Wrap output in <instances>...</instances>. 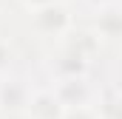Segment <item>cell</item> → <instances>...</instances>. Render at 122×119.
Instances as JSON below:
<instances>
[{
  "mask_svg": "<svg viewBox=\"0 0 122 119\" xmlns=\"http://www.w3.org/2000/svg\"><path fill=\"white\" fill-rule=\"evenodd\" d=\"M80 23L82 20H80V3L77 0H60V3L26 11L29 37L37 45H43V51L57 45V43H62Z\"/></svg>",
  "mask_w": 122,
  "mask_h": 119,
  "instance_id": "obj_1",
  "label": "cell"
},
{
  "mask_svg": "<svg viewBox=\"0 0 122 119\" xmlns=\"http://www.w3.org/2000/svg\"><path fill=\"white\" fill-rule=\"evenodd\" d=\"M34 88V77L29 71H14L0 79V116L3 119H23L29 108V96Z\"/></svg>",
  "mask_w": 122,
  "mask_h": 119,
  "instance_id": "obj_2",
  "label": "cell"
},
{
  "mask_svg": "<svg viewBox=\"0 0 122 119\" xmlns=\"http://www.w3.org/2000/svg\"><path fill=\"white\" fill-rule=\"evenodd\" d=\"M54 94L60 96V102L65 108H80V105H97L105 79H99L97 74L91 77H68V79H48Z\"/></svg>",
  "mask_w": 122,
  "mask_h": 119,
  "instance_id": "obj_3",
  "label": "cell"
},
{
  "mask_svg": "<svg viewBox=\"0 0 122 119\" xmlns=\"http://www.w3.org/2000/svg\"><path fill=\"white\" fill-rule=\"evenodd\" d=\"M82 23L97 34V40L105 45V51L122 45V0H114L97 11H88Z\"/></svg>",
  "mask_w": 122,
  "mask_h": 119,
  "instance_id": "obj_4",
  "label": "cell"
},
{
  "mask_svg": "<svg viewBox=\"0 0 122 119\" xmlns=\"http://www.w3.org/2000/svg\"><path fill=\"white\" fill-rule=\"evenodd\" d=\"M62 114H65V105L54 94L51 82L46 77L34 79V88H31V96H29V108H26L23 119H62Z\"/></svg>",
  "mask_w": 122,
  "mask_h": 119,
  "instance_id": "obj_5",
  "label": "cell"
},
{
  "mask_svg": "<svg viewBox=\"0 0 122 119\" xmlns=\"http://www.w3.org/2000/svg\"><path fill=\"white\" fill-rule=\"evenodd\" d=\"M23 65H20V51H17V45L6 37V34H0V77H9V74H14V71H20Z\"/></svg>",
  "mask_w": 122,
  "mask_h": 119,
  "instance_id": "obj_6",
  "label": "cell"
},
{
  "mask_svg": "<svg viewBox=\"0 0 122 119\" xmlns=\"http://www.w3.org/2000/svg\"><path fill=\"white\" fill-rule=\"evenodd\" d=\"M105 82L122 88V45L111 48V60H108V65H105Z\"/></svg>",
  "mask_w": 122,
  "mask_h": 119,
  "instance_id": "obj_7",
  "label": "cell"
},
{
  "mask_svg": "<svg viewBox=\"0 0 122 119\" xmlns=\"http://www.w3.org/2000/svg\"><path fill=\"white\" fill-rule=\"evenodd\" d=\"M62 119H102L97 105H80V108H65Z\"/></svg>",
  "mask_w": 122,
  "mask_h": 119,
  "instance_id": "obj_8",
  "label": "cell"
},
{
  "mask_svg": "<svg viewBox=\"0 0 122 119\" xmlns=\"http://www.w3.org/2000/svg\"><path fill=\"white\" fill-rule=\"evenodd\" d=\"M51 3H60V0H17V6L23 11H34V9H43V6H51Z\"/></svg>",
  "mask_w": 122,
  "mask_h": 119,
  "instance_id": "obj_9",
  "label": "cell"
},
{
  "mask_svg": "<svg viewBox=\"0 0 122 119\" xmlns=\"http://www.w3.org/2000/svg\"><path fill=\"white\" fill-rule=\"evenodd\" d=\"M80 3V9L88 14V11H97V9H102V6H108V3H114V0H77Z\"/></svg>",
  "mask_w": 122,
  "mask_h": 119,
  "instance_id": "obj_10",
  "label": "cell"
},
{
  "mask_svg": "<svg viewBox=\"0 0 122 119\" xmlns=\"http://www.w3.org/2000/svg\"><path fill=\"white\" fill-rule=\"evenodd\" d=\"M11 6H17V0H0V14H3V11H9Z\"/></svg>",
  "mask_w": 122,
  "mask_h": 119,
  "instance_id": "obj_11",
  "label": "cell"
},
{
  "mask_svg": "<svg viewBox=\"0 0 122 119\" xmlns=\"http://www.w3.org/2000/svg\"><path fill=\"white\" fill-rule=\"evenodd\" d=\"M0 79H3V77H0Z\"/></svg>",
  "mask_w": 122,
  "mask_h": 119,
  "instance_id": "obj_12",
  "label": "cell"
}]
</instances>
